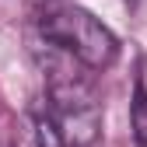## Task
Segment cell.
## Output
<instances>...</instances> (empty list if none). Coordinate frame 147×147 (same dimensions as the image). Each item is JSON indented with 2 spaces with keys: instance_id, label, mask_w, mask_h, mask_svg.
Masks as SVG:
<instances>
[{
  "instance_id": "cell-1",
  "label": "cell",
  "mask_w": 147,
  "mask_h": 147,
  "mask_svg": "<svg viewBox=\"0 0 147 147\" xmlns=\"http://www.w3.org/2000/svg\"><path fill=\"white\" fill-rule=\"evenodd\" d=\"M39 35L46 42L60 46L63 53H70V56L81 67H88V70H105L119 56L116 35L84 7H70V4L49 7L39 18Z\"/></svg>"
},
{
  "instance_id": "cell-2",
  "label": "cell",
  "mask_w": 147,
  "mask_h": 147,
  "mask_svg": "<svg viewBox=\"0 0 147 147\" xmlns=\"http://www.w3.org/2000/svg\"><path fill=\"white\" fill-rule=\"evenodd\" d=\"M32 137H35V147H67V140L60 133V123L49 112L46 102L32 112Z\"/></svg>"
},
{
  "instance_id": "cell-3",
  "label": "cell",
  "mask_w": 147,
  "mask_h": 147,
  "mask_svg": "<svg viewBox=\"0 0 147 147\" xmlns=\"http://www.w3.org/2000/svg\"><path fill=\"white\" fill-rule=\"evenodd\" d=\"M130 130H133V144L137 147H147V84H144V77H137V84H133Z\"/></svg>"
},
{
  "instance_id": "cell-4",
  "label": "cell",
  "mask_w": 147,
  "mask_h": 147,
  "mask_svg": "<svg viewBox=\"0 0 147 147\" xmlns=\"http://www.w3.org/2000/svg\"><path fill=\"white\" fill-rule=\"evenodd\" d=\"M126 4H140V0H126Z\"/></svg>"
},
{
  "instance_id": "cell-5",
  "label": "cell",
  "mask_w": 147,
  "mask_h": 147,
  "mask_svg": "<svg viewBox=\"0 0 147 147\" xmlns=\"http://www.w3.org/2000/svg\"><path fill=\"white\" fill-rule=\"evenodd\" d=\"M53 4H63V0H53Z\"/></svg>"
}]
</instances>
